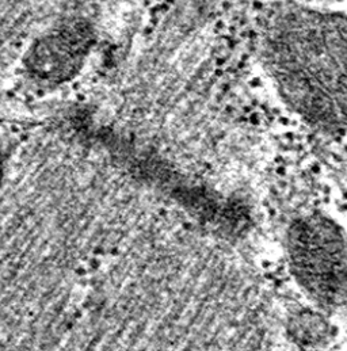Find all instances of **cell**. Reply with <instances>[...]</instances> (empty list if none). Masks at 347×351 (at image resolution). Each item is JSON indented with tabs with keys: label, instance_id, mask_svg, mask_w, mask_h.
Instances as JSON below:
<instances>
[{
	"label": "cell",
	"instance_id": "cell-2",
	"mask_svg": "<svg viewBox=\"0 0 347 351\" xmlns=\"http://www.w3.org/2000/svg\"><path fill=\"white\" fill-rule=\"evenodd\" d=\"M117 166L219 241L236 244L256 227L255 208L240 190L223 184L173 158L167 151L110 128L95 133Z\"/></svg>",
	"mask_w": 347,
	"mask_h": 351
},
{
	"label": "cell",
	"instance_id": "cell-5",
	"mask_svg": "<svg viewBox=\"0 0 347 351\" xmlns=\"http://www.w3.org/2000/svg\"><path fill=\"white\" fill-rule=\"evenodd\" d=\"M3 171H4V158H3V152L0 149V182L3 178Z\"/></svg>",
	"mask_w": 347,
	"mask_h": 351
},
{
	"label": "cell",
	"instance_id": "cell-1",
	"mask_svg": "<svg viewBox=\"0 0 347 351\" xmlns=\"http://www.w3.org/2000/svg\"><path fill=\"white\" fill-rule=\"evenodd\" d=\"M261 58L280 98L311 128L347 132V15L284 5L261 29Z\"/></svg>",
	"mask_w": 347,
	"mask_h": 351
},
{
	"label": "cell",
	"instance_id": "cell-4",
	"mask_svg": "<svg viewBox=\"0 0 347 351\" xmlns=\"http://www.w3.org/2000/svg\"><path fill=\"white\" fill-rule=\"evenodd\" d=\"M95 29L84 18H68L29 51L26 68L36 79L58 84L73 77L95 44Z\"/></svg>",
	"mask_w": 347,
	"mask_h": 351
},
{
	"label": "cell",
	"instance_id": "cell-3",
	"mask_svg": "<svg viewBox=\"0 0 347 351\" xmlns=\"http://www.w3.org/2000/svg\"><path fill=\"white\" fill-rule=\"evenodd\" d=\"M285 251L291 277L318 308H347V234L335 220L320 212L294 217Z\"/></svg>",
	"mask_w": 347,
	"mask_h": 351
}]
</instances>
